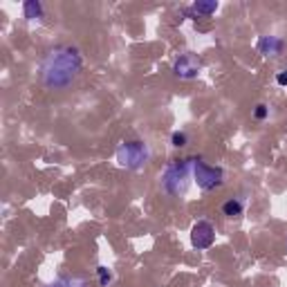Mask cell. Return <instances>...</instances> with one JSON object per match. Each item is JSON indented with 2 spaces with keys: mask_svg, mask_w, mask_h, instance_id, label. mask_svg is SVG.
Segmentation results:
<instances>
[{
  "mask_svg": "<svg viewBox=\"0 0 287 287\" xmlns=\"http://www.w3.org/2000/svg\"><path fill=\"white\" fill-rule=\"evenodd\" d=\"M200 70H202V63H200V59L191 52L180 54V56L175 59V63H173V72H175V77L186 79V81L198 77Z\"/></svg>",
  "mask_w": 287,
  "mask_h": 287,
  "instance_id": "cell-6",
  "label": "cell"
},
{
  "mask_svg": "<svg viewBox=\"0 0 287 287\" xmlns=\"http://www.w3.org/2000/svg\"><path fill=\"white\" fill-rule=\"evenodd\" d=\"M148 160H151V151H148L144 141H123L117 148L119 166H123L128 170H139Z\"/></svg>",
  "mask_w": 287,
  "mask_h": 287,
  "instance_id": "cell-3",
  "label": "cell"
},
{
  "mask_svg": "<svg viewBox=\"0 0 287 287\" xmlns=\"http://www.w3.org/2000/svg\"><path fill=\"white\" fill-rule=\"evenodd\" d=\"M256 47H258V52L265 54V56H278V54L283 52V47H285V43H283L281 39H276V36H260Z\"/></svg>",
  "mask_w": 287,
  "mask_h": 287,
  "instance_id": "cell-7",
  "label": "cell"
},
{
  "mask_svg": "<svg viewBox=\"0 0 287 287\" xmlns=\"http://www.w3.org/2000/svg\"><path fill=\"white\" fill-rule=\"evenodd\" d=\"M47 287H90V283L83 276H61Z\"/></svg>",
  "mask_w": 287,
  "mask_h": 287,
  "instance_id": "cell-9",
  "label": "cell"
},
{
  "mask_svg": "<svg viewBox=\"0 0 287 287\" xmlns=\"http://www.w3.org/2000/svg\"><path fill=\"white\" fill-rule=\"evenodd\" d=\"M193 177V157L173 162L162 175V189L170 198H184L189 191V180Z\"/></svg>",
  "mask_w": 287,
  "mask_h": 287,
  "instance_id": "cell-2",
  "label": "cell"
},
{
  "mask_svg": "<svg viewBox=\"0 0 287 287\" xmlns=\"http://www.w3.org/2000/svg\"><path fill=\"white\" fill-rule=\"evenodd\" d=\"M222 213L227 215L229 220H238V218H243V213H245V200H243V198L227 200V202L222 205Z\"/></svg>",
  "mask_w": 287,
  "mask_h": 287,
  "instance_id": "cell-8",
  "label": "cell"
},
{
  "mask_svg": "<svg viewBox=\"0 0 287 287\" xmlns=\"http://www.w3.org/2000/svg\"><path fill=\"white\" fill-rule=\"evenodd\" d=\"M170 144H173L175 148L186 146V144H189V135H186L184 130H175L173 135H170Z\"/></svg>",
  "mask_w": 287,
  "mask_h": 287,
  "instance_id": "cell-12",
  "label": "cell"
},
{
  "mask_svg": "<svg viewBox=\"0 0 287 287\" xmlns=\"http://www.w3.org/2000/svg\"><path fill=\"white\" fill-rule=\"evenodd\" d=\"M97 278H99V285L101 287H108L112 283V272L108 267H99L97 269Z\"/></svg>",
  "mask_w": 287,
  "mask_h": 287,
  "instance_id": "cell-13",
  "label": "cell"
},
{
  "mask_svg": "<svg viewBox=\"0 0 287 287\" xmlns=\"http://www.w3.org/2000/svg\"><path fill=\"white\" fill-rule=\"evenodd\" d=\"M215 243V229L211 222H206V220H200V222L193 224V229H191V245H193L195 249H209L211 245Z\"/></svg>",
  "mask_w": 287,
  "mask_h": 287,
  "instance_id": "cell-5",
  "label": "cell"
},
{
  "mask_svg": "<svg viewBox=\"0 0 287 287\" xmlns=\"http://www.w3.org/2000/svg\"><path fill=\"white\" fill-rule=\"evenodd\" d=\"M215 9H218V2H195L186 14H191V16H211Z\"/></svg>",
  "mask_w": 287,
  "mask_h": 287,
  "instance_id": "cell-10",
  "label": "cell"
},
{
  "mask_svg": "<svg viewBox=\"0 0 287 287\" xmlns=\"http://www.w3.org/2000/svg\"><path fill=\"white\" fill-rule=\"evenodd\" d=\"M23 11H25V18L27 20H36L43 16V5H41L39 0H30V2L23 5Z\"/></svg>",
  "mask_w": 287,
  "mask_h": 287,
  "instance_id": "cell-11",
  "label": "cell"
},
{
  "mask_svg": "<svg viewBox=\"0 0 287 287\" xmlns=\"http://www.w3.org/2000/svg\"><path fill=\"white\" fill-rule=\"evenodd\" d=\"M83 70V54L74 45H59L41 63V83L47 90H65Z\"/></svg>",
  "mask_w": 287,
  "mask_h": 287,
  "instance_id": "cell-1",
  "label": "cell"
},
{
  "mask_svg": "<svg viewBox=\"0 0 287 287\" xmlns=\"http://www.w3.org/2000/svg\"><path fill=\"white\" fill-rule=\"evenodd\" d=\"M276 83L281 85V88H287V70H281V72H276Z\"/></svg>",
  "mask_w": 287,
  "mask_h": 287,
  "instance_id": "cell-15",
  "label": "cell"
},
{
  "mask_svg": "<svg viewBox=\"0 0 287 287\" xmlns=\"http://www.w3.org/2000/svg\"><path fill=\"white\" fill-rule=\"evenodd\" d=\"M253 117H256L258 122H265V119L269 117V108L265 106V103H258L256 110H253Z\"/></svg>",
  "mask_w": 287,
  "mask_h": 287,
  "instance_id": "cell-14",
  "label": "cell"
},
{
  "mask_svg": "<svg viewBox=\"0 0 287 287\" xmlns=\"http://www.w3.org/2000/svg\"><path fill=\"white\" fill-rule=\"evenodd\" d=\"M193 180L202 191H215L224 184V168L211 166L200 157H193Z\"/></svg>",
  "mask_w": 287,
  "mask_h": 287,
  "instance_id": "cell-4",
  "label": "cell"
}]
</instances>
